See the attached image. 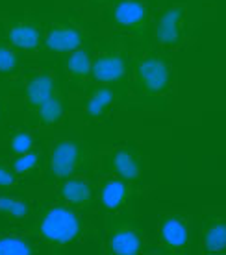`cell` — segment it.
Instances as JSON below:
<instances>
[{"mask_svg": "<svg viewBox=\"0 0 226 255\" xmlns=\"http://www.w3.org/2000/svg\"><path fill=\"white\" fill-rule=\"evenodd\" d=\"M28 108L37 117L41 126H56L63 117V96L59 83L50 72H35L24 85Z\"/></svg>", "mask_w": 226, "mask_h": 255, "instance_id": "cell-1", "label": "cell"}, {"mask_svg": "<svg viewBox=\"0 0 226 255\" xmlns=\"http://www.w3.org/2000/svg\"><path fill=\"white\" fill-rule=\"evenodd\" d=\"M35 233L50 246H67L84 237L85 222L72 207L56 204L39 215Z\"/></svg>", "mask_w": 226, "mask_h": 255, "instance_id": "cell-2", "label": "cell"}, {"mask_svg": "<svg viewBox=\"0 0 226 255\" xmlns=\"http://www.w3.org/2000/svg\"><path fill=\"white\" fill-rule=\"evenodd\" d=\"M91 165H93V152L87 144L80 140H58L50 150L48 172L56 179L78 176L84 170H89Z\"/></svg>", "mask_w": 226, "mask_h": 255, "instance_id": "cell-3", "label": "cell"}, {"mask_svg": "<svg viewBox=\"0 0 226 255\" xmlns=\"http://www.w3.org/2000/svg\"><path fill=\"white\" fill-rule=\"evenodd\" d=\"M134 78L141 93L149 96H162L171 89L173 67L160 54L145 52L137 56L134 63Z\"/></svg>", "mask_w": 226, "mask_h": 255, "instance_id": "cell-4", "label": "cell"}, {"mask_svg": "<svg viewBox=\"0 0 226 255\" xmlns=\"http://www.w3.org/2000/svg\"><path fill=\"white\" fill-rule=\"evenodd\" d=\"M106 252L108 254L136 255L145 252V237L136 220L119 211L111 213L108 218V231H106Z\"/></svg>", "mask_w": 226, "mask_h": 255, "instance_id": "cell-5", "label": "cell"}, {"mask_svg": "<svg viewBox=\"0 0 226 255\" xmlns=\"http://www.w3.org/2000/svg\"><path fill=\"white\" fill-rule=\"evenodd\" d=\"M106 19L121 32L145 37L150 32L152 9L149 0H119L106 11Z\"/></svg>", "mask_w": 226, "mask_h": 255, "instance_id": "cell-6", "label": "cell"}, {"mask_svg": "<svg viewBox=\"0 0 226 255\" xmlns=\"http://www.w3.org/2000/svg\"><path fill=\"white\" fill-rule=\"evenodd\" d=\"M188 9L182 4H173L160 13L156 20L154 39L163 50H180L188 45Z\"/></svg>", "mask_w": 226, "mask_h": 255, "instance_id": "cell-7", "label": "cell"}, {"mask_svg": "<svg viewBox=\"0 0 226 255\" xmlns=\"http://www.w3.org/2000/svg\"><path fill=\"white\" fill-rule=\"evenodd\" d=\"M126 54L117 46H108L102 48L93 56V69H91V78L97 83H115L123 80L126 74Z\"/></svg>", "mask_w": 226, "mask_h": 255, "instance_id": "cell-8", "label": "cell"}, {"mask_svg": "<svg viewBox=\"0 0 226 255\" xmlns=\"http://www.w3.org/2000/svg\"><path fill=\"white\" fill-rule=\"evenodd\" d=\"M84 32L69 20H54L46 26L43 45L54 54H69L84 45Z\"/></svg>", "mask_w": 226, "mask_h": 255, "instance_id": "cell-9", "label": "cell"}, {"mask_svg": "<svg viewBox=\"0 0 226 255\" xmlns=\"http://www.w3.org/2000/svg\"><path fill=\"white\" fill-rule=\"evenodd\" d=\"M6 32V41L13 48L24 52L37 50L43 43V28L37 20L28 19V17H19L11 19L4 24Z\"/></svg>", "mask_w": 226, "mask_h": 255, "instance_id": "cell-10", "label": "cell"}, {"mask_svg": "<svg viewBox=\"0 0 226 255\" xmlns=\"http://www.w3.org/2000/svg\"><path fill=\"white\" fill-rule=\"evenodd\" d=\"M189 217L165 215L160 222V239L163 248L171 254H184L189 248Z\"/></svg>", "mask_w": 226, "mask_h": 255, "instance_id": "cell-11", "label": "cell"}, {"mask_svg": "<svg viewBox=\"0 0 226 255\" xmlns=\"http://www.w3.org/2000/svg\"><path fill=\"white\" fill-rule=\"evenodd\" d=\"M134 196H136V187L132 185V181L119 178V176L106 179L98 191V202L102 205V209L108 211L110 215L128 207Z\"/></svg>", "mask_w": 226, "mask_h": 255, "instance_id": "cell-12", "label": "cell"}, {"mask_svg": "<svg viewBox=\"0 0 226 255\" xmlns=\"http://www.w3.org/2000/svg\"><path fill=\"white\" fill-rule=\"evenodd\" d=\"M199 248L202 254L226 252V217H204L199 230Z\"/></svg>", "mask_w": 226, "mask_h": 255, "instance_id": "cell-13", "label": "cell"}, {"mask_svg": "<svg viewBox=\"0 0 226 255\" xmlns=\"http://www.w3.org/2000/svg\"><path fill=\"white\" fill-rule=\"evenodd\" d=\"M108 170L128 181H137L141 176V159L132 148H119L108 157Z\"/></svg>", "mask_w": 226, "mask_h": 255, "instance_id": "cell-14", "label": "cell"}, {"mask_svg": "<svg viewBox=\"0 0 226 255\" xmlns=\"http://www.w3.org/2000/svg\"><path fill=\"white\" fill-rule=\"evenodd\" d=\"M59 198L71 207H89L95 198V189L84 178H65L59 185Z\"/></svg>", "mask_w": 226, "mask_h": 255, "instance_id": "cell-15", "label": "cell"}, {"mask_svg": "<svg viewBox=\"0 0 226 255\" xmlns=\"http://www.w3.org/2000/svg\"><path fill=\"white\" fill-rule=\"evenodd\" d=\"M115 104V93L104 85V83H98L97 89H93V93L87 98V104H85V121L87 122H100L104 121L108 113L111 111Z\"/></svg>", "mask_w": 226, "mask_h": 255, "instance_id": "cell-16", "label": "cell"}, {"mask_svg": "<svg viewBox=\"0 0 226 255\" xmlns=\"http://www.w3.org/2000/svg\"><path fill=\"white\" fill-rule=\"evenodd\" d=\"M91 69H93V52L89 48L80 46L76 50L69 52V58L65 61V72L72 82H87L91 78Z\"/></svg>", "mask_w": 226, "mask_h": 255, "instance_id": "cell-17", "label": "cell"}, {"mask_svg": "<svg viewBox=\"0 0 226 255\" xmlns=\"http://www.w3.org/2000/svg\"><path fill=\"white\" fill-rule=\"evenodd\" d=\"M41 166H43V153L35 152V150L19 153L11 161V168L17 176H30V174L37 172Z\"/></svg>", "mask_w": 226, "mask_h": 255, "instance_id": "cell-18", "label": "cell"}, {"mask_svg": "<svg viewBox=\"0 0 226 255\" xmlns=\"http://www.w3.org/2000/svg\"><path fill=\"white\" fill-rule=\"evenodd\" d=\"M32 213V204L28 200L13 196H0V215L7 218H26Z\"/></svg>", "mask_w": 226, "mask_h": 255, "instance_id": "cell-19", "label": "cell"}, {"mask_svg": "<svg viewBox=\"0 0 226 255\" xmlns=\"http://www.w3.org/2000/svg\"><path fill=\"white\" fill-rule=\"evenodd\" d=\"M37 250L32 243L17 235L0 237V255H32Z\"/></svg>", "mask_w": 226, "mask_h": 255, "instance_id": "cell-20", "label": "cell"}, {"mask_svg": "<svg viewBox=\"0 0 226 255\" xmlns=\"http://www.w3.org/2000/svg\"><path fill=\"white\" fill-rule=\"evenodd\" d=\"M20 59L17 50L11 45L0 43V76H15L19 74Z\"/></svg>", "mask_w": 226, "mask_h": 255, "instance_id": "cell-21", "label": "cell"}, {"mask_svg": "<svg viewBox=\"0 0 226 255\" xmlns=\"http://www.w3.org/2000/svg\"><path fill=\"white\" fill-rule=\"evenodd\" d=\"M33 146H35V139H33V135L30 133V131H26V129H17V131L11 135V139H9V150H11L15 155L30 152V150H33Z\"/></svg>", "mask_w": 226, "mask_h": 255, "instance_id": "cell-22", "label": "cell"}, {"mask_svg": "<svg viewBox=\"0 0 226 255\" xmlns=\"http://www.w3.org/2000/svg\"><path fill=\"white\" fill-rule=\"evenodd\" d=\"M17 181V174L13 172L11 166L0 163V189H11Z\"/></svg>", "mask_w": 226, "mask_h": 255, "instance_id": "cell-23", "label": "cell"}, {"mask_svg": "<svg viewBox=\"0 0 226 255\" xmlns=\"http://www.w3.org/2000/svg\"><path fill=\"white\" fill-rule=\"evenodd\" d=\"M6 115H7V102L0 96V122L6 119Z\"/></svg>", "mask_w": 226, "mask_h": 255, "instance_id": "cell-24", "label": "cell"}, {"mask_svg": "<svg viewBox=\"0 0 226 255\" xmlns=\"http://www.w3.org/2000/svg\"><path fill=\"white\" fill-rule=\"evenodd\" d=\"M106 2H110V0H91V4H106Z\"/></svg>", "mask_w": 226, "mask_h": 255, "instance_id": "cell-25", "label": "cell"}]
</instances>
